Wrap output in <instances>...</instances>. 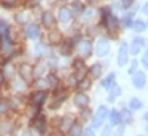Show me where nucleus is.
Returning a JSON list of instances; mask_svg holds the SVG:
<instances>
[{
	"mask_svg": "<svg viewBox=\"0 0 148 136\" xmlns=\"http://www.w3.org/2000/svg\"><path fill=\"white\" fill-rule=\"evenodd\" d=\"M59 21L62 24H68L71 21V12L68 8H61L59 9Z\"/></svg>",
	"mask_w": 148,
	"mask_h": 136,
	"instance_id": "obj_13",
	"label": "nucleus"
},
{
	"mask_svg": "<svg viewBox=\"0 0 148 136\" xmlns=\"http://www.w3.org/2000/svg\"><path fill=\"white\" fill-rule=\"evenodd\" d=\"M90 15H93V10H92V9L86 10V16H90Z\"/></svg>",
	"mask_w": 148,
	"mask_h": 136,
	"instance_id": "obj_45",
	"label": "nucleus"
},
{
	"mask_svg": "<svg viewBox=\"0 0 148 136\" xmlns=\"http://www.w3.org/2000/svg\"><path fill=\"white\" fill-rule=\"evenodd\" d=\"M45 99H46V92H43V90H39V92H36L33 96H31V102H33V105H42L43 102H45Z\"/></svg>",
	"mask_w": 148,
	"mask_h": 136,
	"instance_id": "obj_12",
	"label": "nucleus"
},
{
	"mask_svg": "<svg viewBox=\"0 0 148 136\" xmlns=\"http://www.w3.org/2000/svg\"><path fill=\"white\" fill-rule=\"evenodd\" d=\"M101 84H102V87L104 89H107V90H110L113 86L116 84V74L114 72H111V74H108V76L101 81Z\"/></svg>",
	"mask_w": 148,
	"mask_h": 136,
	"instance_id": "obj_11",
	"label": "nucleus"
},
{
	"mask_svg": "<svg viewBox=\"0 0 148 136\" xmlns=\"http://www.w3.org/2000/svg\"><path fill=\"white\" fill-rule=\"evenodd\" d=\"M6 111H8V102L0 101V114H5Z\"/></svg>",
	"mask_w": 148,
	"mask_h": 136,
	"instance_id": "obj_34",
	"label": "nucleus"
},
{
	"mask_svg": "<svg viewBox=\"0 0 148 136\" xmlns=\"http://www.w3.org/2000/svg\"><path fill=\"white\" fill-rule=\"evenodd\" d=\"M123 133H125V124L119 126V129L116 130V136H123Z\"/></svg>",
	"mask_w": 148,
	"mask_h": 136,
	"instance_id": "obj_37",
	"label": "nucleus"
},
{
	"mask_svg": "<svg viewBox=\"0 0 148 136\" xmlns=\"http://www.w3.org/2000/svg\"><path fill=\"white\" fill-rule=\"evenodd\" d=\"M133 5V0H121V9H129Z\"/></svg>",
	"mask_w": 148,
	"mask_h": 136,
	"instance_id": "obj_32",
	"label": "nucleus"
},
{
	"mask_svg": "<svg viewBox=\"0 0 148 136\" xmlns=\"http://www.w3.org/2000/svg\"><path fill=\"white\" fill-rule=\"evenodd\" d=\"M73 123H74V120L71 117H64L62 121H61V130H62V132H68L70 127L73 126Z\"/></svg>",
	"mask_w": 148,
	"mask_h": 136,
	"instance_id": "obj_20",
	"label": "nucleus"
},
{
	"mask_svg": "<svg viewBox=\"0 0 148 136\" xmlns=\"http://www.w3.org/2000/svg\"><path fill=\"white\" fill-rule=\"evenodd\" d=\"M83 136H95V133H93V129H90V127H88L84 132H83Z\"/></svg>",
	"mask_w": 148,
	"mask_h": 136,
	"instance_id": "obj_39",
	"label": "nucleus"
},
{
	"mask_svg": "<svg viewBox=\"0 0 148 136\" xmlns=\"http://www.w3.org/2000/svg\"><path fill=\"white\" fill-rule=\"evenodd\" d=\"M141 62H142V65H144V67L148 70V55H144V56H142Z\"/></svg>",
	"mask_w": 148,
	"mask_h": 136,
	"instance_id": "obj_40",
	"label": "nucleus"
},
{
	"mask_svg": "<svg viewBox=\"0 0 148 136\" xmlns=\"http://www.w3.org/2000/svg\"><path fill=\"white\" fill-rule=\"evenodd\" d=\"M84 65H83V62L82 61H74V68H77V70H80L82 72L84 71V68H83Z\"/></svg>",
	"mask_w": 148,
	"mask_h": 136,
	"instance_id": "obj_36",
	"label": "nucleus"
},
{
	"mask_svg": "<svg viewBox=\"0 0 148 136\" xmlns=\"http://www.w3.org/2000/svg\"><path fill=\"white\" fill-rule=\"evenodd\" d=\"M144 120L148 123V113H145V115H144Z\"/></svg>",
	"mask_w": 148,
	"mask_h": 136,
	"instance_id": "obj_47",
	"label": "nucleus"
},
{
	"mask_svg": "<svg viewBox=\"0 0 148 136\" xmlns=\"http://www.w3.org/2000/svg\"><path fill=\"white\" fill-rule=\"evenodd\" d=\"M138 65H139V62L136 59H133L132 62H130V68H129V74H135L138 71Z\"/></svg>",
	"mask_w": 148,
	"mask_h": 136,
	"instance_id": "obj_27",
	"label": "nucleus"
},
{
	"mask_svg": "<svg viewBox=\"0 0 148 136\" xmlns=\"http://www.w3.org/2000/svg\"><path fill=\"white\" fill-rule=\"evenodd\" d=\"M132 16L130 15H127V16H125L121 19V24H123V27H132Z\"/></svg>",
	"mask_w": 148,
	"mask_h": 136,
	"instance_id": "obj_29",
	"label": "nucleus"
},
{
	"mask_svg": "<svg viewBox=\"0 0 148 136\" xmlns=\"http://www.w3.org/2000/svg\"><path fill=\"white\" fill-rule=\"evenodd\" d=\"M31 126H33L37 132L43 133V132L46 130V121H45V118H36V120H33Z\"/></svg>",
	"mask_w": 148,
	"mask_h": 136,
	"instance_id": "obj_16",
	"label": "nucleus"
},
{
	"mask_svg": "<svg viewBox=\"0 0 148 136\" xmlns=\"http://www.w3.org/2000/svg\"><path fill=\"white\" fill-rule=\"evenodd\" d=\"M90 80L89 79H82L79 83H77V89L79 90H88L89 87H90Z\"/></svg>",
	"mask_w": 148,
	"mask_h": 136,
	"instance_id": "obj_24",
	"label": "nucleus"
},
{
	"mask_svg": "<svg viewBox=\"0 0 148 136\" xmlns=\"http://www.w3.org/2000/svg\"><path fill=\"white\" fill-rule=\"evenodd\" d=\"M33 74L34 72H33V70H31V67L28 64H22L19 67V76L24 81H30L33 79Z\"/></svg>",
	"mask_w": 148,
	"mask_h": 136,
	"instance_id": "obj_7",
	"label": "nucleus"
},
{
	"mask_svg": "<svg viewBox=\"0 0 148 136\" xmlns=\"http://www.w3.org/2000/svg\"><path fill=\"white\" fill-rule=\"evenodd\" d=\"M58 77L56 76H53V74H51V76L47 77V86L49 87H52V89H56L58 87Z\"/></svg>",
	"mask_w": 148,
	"mask_h": 136,
	"instance_id": "obj_25",
	"label": "nucleus"
},
{
	"mask_svg": "<svg viewBox=\"0 0 148 136\" xmlns=\"http://www.w3.org/2000/svg\"><path fill=\"white\" fill-rule=\"evenodd\" d=\"M73 10L76 12V14H82L83 12V5L80 2H74L73 3Z\"/></svg>",
	"mask_w": 148,
	"mask_h": 136,
	"instance_id": "obj_28",
	"label": "nucleus"
},
{
	"mask_svg": "<svg viewBox=\"0 0 148 136\" xmlns=\"http://www.w3.org/2000/svg\"><path fill=\"white\" fill-rule=\"evenodd\" d=\"M108 52H110V43H108V40L107 39H99V40L96 42V46H95L96 56H99V58L107 56Z\"/></svg>",
	"mask_w": 148,
	"mask_h": 136,
	"instance_id": "obj_3",
	"label": "nucleus"
},
{
	"mask_svg": "<svg viewBox=\"0 0 148 136\" xmlns=\"http://www.w3.org/2000/svg\"><path fill=\"white\" fill-rule=\"evenodd\" d=\"M145 130H147V133H148V126H147V127H145Z\"/></svg>",
	"mask_w": 148,
	"mask_h": 136,
	"instance_id": "obj_49",
	"label": "nucleus"
},
{
	"mask_svg": "<svg viewBox=\"0 0 148 136\" xmlns=\"http://www.w3.org/2000/svg\"><path fill=\"white\" fill-rule=\"evenodd\" d=\"M102 136H111V126L104 127V130H102Z\"/></svg>",
	"mask_w": 148,
	"mask_h": 136,
	"instance_id": "obj_38",
	"label": "nucleus"
},
{
	"mask_svg": "<svg viewBox=\"0 0 148 136\" xmlns=\"http://www.w3.org/2000/svg\"><path fill=\"white\" fill-rule=\"evenodd\" d=\"M141 47H142L141 44H138L136 42L133 40V43H132V46H130V49H129V53H130V55H133V56H135V55H139Z\"/></svg>",
	"mask_w": 148,
	"mask_h": 136,
	"instance_id": "obj_26",
	"label": "nucleus"
},
{
	"mask_svg": "<svg viewBox=\"0 0 148 136\" xmlns=\"http://www.w3.org/2000/svg\"><path fill=\"white\" fill-rule=\"evenodd\" d=\"M129 61V46L126 42H123L119 47V55H117V64L119 67H125Z\"/></svg>",
	"mask_w": 148,
	"mask_h": 136,
	"instance_id": "obj_2",
	"label": "nucleus"
},
{
	"mask_svg": "<svg viewBox=\"0 0 148 136\" xmlns=\"http://www.w3.org/2000/svg\"><path fill=\"white\" fill-rule=\"evenodd\" d=\"M12 130V126H10V121H2L0 123V135H8L9 132Z\"/></svg>",
	"mask_w": 148,
	"mask_h": 136,
	"instance_id": "obj_23",
	"label": "nucleus"
},
{
	"mask_svg": "<svg viewBox=\"0 0 148 136\" xmlns=\"http://www.w3.org/2000/svg\"><path fill=\"white\" fill-rule=\"evenodd\" d=\"M70 135H71V136H82V135H83L82 126L77 124V123H73V126L70 127Z\"/></svg>",
	"mask_w": 148,
	"mask_h": 136,
	"instance_id": "obj_21",
	"label": "nucleus"
},
{
	"mask_svg": "<svg viewBox=\"0 0 148 136\" xmlns=\"http://www.w3.org/2000/svg\"><path fill=\"white\" fill-rule=\"evenodd\" d=\"M104 24H105V27L108 28V30H116L117 28V25H119V18L117 16H114V15H108V16H105L104 19Z\"/></svg>",
	"mask_w": 148,
	"mask_h": 136,
	"instance_id": "obj_9",
	"label": "nucleus"
},
{
	"mask_svg": "<svg viewBox=\"0 0 148 136\" xmlns=\"http://www.w3.org/2000/svg\"><path fill=\"white\" fill-rule=\"evenodd\" d=\"M133 120L132 117V109H127V108H123L120 111V123L121 124H130Z\"/></svg>",
	"mask_w": 148,
	"mask_h": 136,
	"instance_id": "obj_8",
	"label": "nucleus"
},
{
	"mask_svg": "<svg viewBox=\"0 0 148 136\" xmlns=\"http://www.w3.org/2000/svg\"><path fill=\"white\" fill-rule=\"evenodd\" d=\"M108 108L105 107V105H101V107H98V111H96V114H95V117H93V120H92V126H93V129H99L102 124H104V121H105V118L108 117Z\"/></svg>",
	"mask_w": 148,
	"mask_h": 136,
	"instance_id": "obj_1",
	"label": "nucleus"
},
{
	"mask_svg": "<svg viewBox=\"0 0 148 136\" xmlns=\"http://www.w3.org/2000/svg\"><path fill=\"white\" fill-rule=\"evenodd\" d=\"M62 53H64V55H70V46H68V44H67L65 47H62Z\"/></svg>",
	"mask_w": 148,
	"mask_h": 136,
	"instance_id": "obj_43",
	"label": "nucleus"
},
{
	"mask_svg": "<svg viewBox=\"0 0 148 136\" xmlns=\"http://www.w3.org/2000/svg\"><path fill=\"white\" fill-rule=\"evenodd\" d=\"M147 27H148V22H147Z\"/></svg>",
	"mask_w": 148,
	"mask_h": 136,
	"instance_id": "obj_51",
	"label": "nucleus"
},
{
	"mask_svg": "<svg viewBox=\"0 0 148 136\" xmlns=\"http://www.w3.org/2000/svg\"><path fill=\"white\" fill-rule=\"evenodd\" d=\"M8 34V24L5 21H0V36H6Z\"/></svg>",
	"mask_w": 148,
	"mask_h": 136,
	"instance_id": "obj_30",
	"label": "nucleus"
},
{
	"mask_svg": "<svg viewBox=\"0 0 148 136\" xmlns=\"http://www.w3.org/2000/svg\"><path fill=\"white\" fill-rule=\"evenodd\" d=\"M51 42H52L53 44L59 43V42H61V34H58V33H51Z\"/></svg>",
	"mask_w": 148,
	"mask_h": 136,
	"instance_id": "obj_31",
	"label": "nucleus"
},
{
	"mask_svg": "<svg viewBox=\"0 0 148 136\" xmlns=\"http://www.w3.org/2000/svg\"><path fill=\"white\" fill-rule=\"evenodd\" d=\"M68 79H70V80H68V83H70L71 86H74V84L77 83V77H76V76H70Z\"/></svg>",
	"mask_w": 148,
	"mask_h": 136,
	"instance_id": "obj_41",
	"label": "nucleus"
},
{
	"mask_svg": "<svg viewBox=\"0 0 148 136\" xmlns=\"http://www.w3.org/2000/svg\"><path fill=\"white\" fill-rule=\"evenodd\" d=\"M79 53L83 58H89L92 53V43L89 40H82L79 43Z\"/></svg>",
	"mask_w": 148,
	"mask_h": 136,
	"instance_id": "obj_5",
	"label": "nucleus"
},
{
	"mask_svg": "<svg viewBox=\"0 0 148 136\" xmlns=\"http://www.w3.org/2000/svg\"><path fill=\"white\" fill-rule=\"evenodd\" d=\"M89 96L88 95H84L83 92H80V93H77L76 96H74V105L76 107H79V108H86L89 105Z\"/></svg>",
	"mask_w": 148,
	"mask_h": 136,
	"instance_id": "obj_6",
	"label": "nucleus"
},
{
	"mask_svg": "<svg viewBox=\"0 0 148 136\" xmlns=\"http://www.w3.org/2000/svg\"><path fill=\"white\" fill-rule=\"evenodd\" d=\"M43 72H45V65H37V68H36V71H34L36 76H42Z\"/></svg>",
	"mask_w": 148,
	"mask_h": 136,
	"instance_id": "obj_35",
	"label": "nucleus"
},
{
	"mask_svg": "<svg viewBox=\"0 0 148 136\" xmlns=\"http://www.w3.org/2000/svg\"><path fill=\"white\" fill-rule=\"evenodd\" d=\"M89 114H90L89 109H83V111H82V117H83V118H89Z\"/></svg>",
	"mask_w": 148,
	"mask_h": 136,
	"instance_id": "obj_42",
	"label": "nucleus"
},
{
	"mask_svg": "<svg viewBox=\"0 0 148 136\" xmlns=\"http://www.w3.org/2000/svg\"><path fill=\"white\" fill-rule=\"evenodd\" d=\"M132 28L136 31V33H144L147 30V24L141 19H136L135 22H132Z\"/></svg>",
	"mask_w": 148,
	"mask_h": 136,
	"instance_id": "obj_18",
	"label": "nucleus"
},
{
	"mask_svg": "<svg viewBox=\"0 0 148 136\" xmlns=\"http://www.w3.org/2000/svg\"><path fill=\"white\" fill-rule=\"evenodd\" d=\"M42 22H43L45 27L51 28L53 24H55V18H53V14H52V12H49V10L43 12V15H42Z\"/></svg>",
	"mask_w": 148,
	"mask_h": 136,
	"instance_id": "obj_10",
	"label": "nucleus"
},
{
	"mask_svg": "<svg viewBox=\"0 0 148 136\" xmlns=\"http://www.w3.org/2000/svg\"><path fill=\"white\" fill-rule=\"evenodd\" d=\"M24 136H30V133H27V132H25V133H24Z\"/></svg>",
	"mask_w": 148,
	"mask_h": 136,
	"instance_id": "obj_48",
	"label": "nucleus"
},
{
	"mask_svg": "<svg viewBox=\"0 0 148 136\" xmlns=\"http://www.w3.org/2000/svg\"><path fill=\"white\" fill-rule=\"evenodd\" d=\"M25 34L28 39H37V37L40 36V31H39V27L34 25V24H31V25H28L25 28Z\"/></svg>",
	"mask_w": 148,
	"mask_h": 136,
	"instance_id": "obj_14",
	"label": "nucleus"
},
{
	"mask_svg": "<svg viewBox=\"0 0 148 136\" xmlns=\"http://www.w3.org/2000/svg\"><path fill=\"white\" fill-rule=\"evenodd\" d=\"M141 108H142V102L138 99V98H132L130 102H129V109L138 111V109H141Z\"/></svg>",
	"mask_w": 148,
	"mask_h": 136,
	"instance_id": "obj_22",
	"label": "nucleus"
},
{
	"mask_svg": "<svg viewBox=\"0 0 148 136\" xmlns=\"http://www.w3.org/2000/svg\"><path fill=\"white\" fill-rule=\"evenodd\" d=\"M90 74H92V77L93 79H99L101 77V74H102V65H99V64H93L92 67H90Z\"/></svg>",
	"mask_w": 148,
	"mask_h": 136,
	"instance_id": "obj_19",
	"label": "nucleus"
},
{
	"mask_svg": "<svg viewBox=\"0 0 148 136\" xmlns=\"http://www.w3.org/2000/svg\"><path fill=\"white\" fill-rule=\"evenodd\" d=\"M108 117H110V126H119L120 124V113L116 109H111V113H108Z\"/></svg>",
	"mask_w": 148,
	"mask_h": 136,
	"instance_id": "obj_15",
	"label": "nucleus"
},
{
	"mask_svg": "<svg viewBox=\"0 0 148 136\" xmlns=\"http://www.w3.org/2000/svg\"><path fill=\"white\" fill-rule=\"evenodd\" d=\"M89 2H95V0H89Z\"/></svg>",
	"mask_w": 148,
	"mask_h": 136,
	"instance_id": "obj_50",
	"label": "nucleus"
},
{
	"mask_svg": "<svg viewBox=\"0 0 148 136\" xmlns=\"http://www.w3.org/2000/svg\"><path fill=\"white\" fill-rule=\"evenodd\" d=\"M142 12H144L145 15H148V3H145V5H144V8H142Z\"/></svg>",
	"mask_w": 148,
	"mask_h": 136,
	"instance_id": "obj_44",
	"label": "nucleus"
},
{
	"mask_svg": "<svg viewBox=\"0 0 148 136\" xmlns=\"http://www.w3.org/2000/svg\"><path fill=\"white\" fill-rule=\"evenodd\" d=\"M121 95V89H120V86H117V84H114L113 87L110 89V96H108V101L110 102H113L117 96H120Z\"/></svg>",
	"mask_w": 148,
	"mask_h": 136,
	"instance_id": "obj_17",
	"label": "nucleus"
},
{
	"mask_svg": "<svg viewBox=\"0 0 148 136\" xmlns=\"http://www.w3.org/2000/svg\"><path fill=\"white\" fill-rule=\"evenodd\" d=\"M2 83H3V74L0 72V84H2Z\"/></svg>",
	"mask_w": 148,
	"mask_h": 136,
	"instance_id": "obj_46",
	"label": "nucleus"
},
{
	"mask_svg": "<svg viewBox=\"0 0 148 136\" xmlns=\"http://www.w3.org/2000/svg\"><path fill=\"white\" fill-rule=\"evenodd\" d=\"M16 3V0H3V6L5 8H14Z\"/></svg>",
	"mask_w": 148,
	"mask_h": 136,
	"instance_id": "obj_33",
	"label": "nucleus"
},
{
	"mask_svg": "<svg viewBox=\"0 0 148 136\" xmlns=\"http://www.w3.org/2000/svg\"><path fill=\"white\" fill-rule=\"evenodd\" d=\"M132 76H133L132 84L135 86V87H136V89L145 87V84H147V76H145L144 71H136L135 74H132Z\"/></svg>",
	"mask_w": 148,
	"mask_h": 136,
	"instance_id": "obj_4",
	"label": "nucleus"
}]
</instances>
